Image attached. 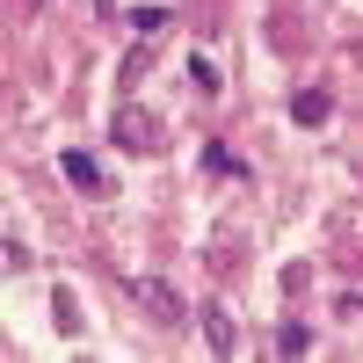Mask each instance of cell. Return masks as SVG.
Masks as SVG:
<instances>
[{
    "label": "cell",
    "instance_id": "cell-1",
    "mask_svg": "<svg viewBox=\"0 0 363 363\" xmlns=\"http://www.w3.org/2000/svg\"><path fill=\"white\" fill-rule=\"evenodd\" d=\"M124 291H131V306H138L145 320H160V327H182V320H189V298H182L167 277H131Z\"/></svg>",
    "mask_w": 363,
    "mask_h": 363
},
{
    "label": "cell",
    "instance_id": "cell-2",
    "mask_svg": "<svg viewBox=\"0 0 363 363\" xmlns=\"http://www.w3.org/2000/svg\"><path fill=\"white\" fill-rule=\"evenodd\" d=\"M109 131H116V145H124V153H160V145H167V131H160L145 109H116Z\"/></svg>",
    "mask_w": 363,
    "mask_h": 363
},
{
    "label": "cell",
    "instance_id": "cell-3",
    "mask_svg": "<svg viewBox=\"0 0 363 363\" xmlns=\"http://www.w3.org/2000/svg\"><path fill=\"white\" fill-rule=\"evenodd\" d=\"M58 174H66L80 196H109V174H102V160H95V153H80V145H73V153H58Z\"/></svg>",
    "mask_w": 363,
    "mask_h": 363
},
{
    "label": "cell",
    "instance_id": "cell-4",
    "mask_svg": "<svg viewBox=\"0 0 363 363\" xmlns=\"http://www.w3.org/2000/svg\"><path fill=\"white\" fill-rule=\"evenodd\" d=\"M196 320H203V349H211V356H240V327H233V313L218 306V298H211Z\"/></svg>",
    "mask_w": 363,
    "mask_h": 363
},
{
    "label": "cell",
    "instance_id": "cell-5",
    "mask_svg": "<svg viewBox=\"0 0 363 363\" xmlns=\"http://www.w3.org/2000/svg\"><path fill=\"white\" fill-rule=\"evenodd\" d=\"M327 116H335V95H327V87H298L291 95V124L298 131H320Z\"/></svg>",
    "mask_w": 363,
    "mask_h": 363
},
{
    "label": "cell",
    "instance_id": "cell-6",
    "mask_svg": "<svg viewBox=\"0 0 363 363\" xmlns=\"http://www.w3.org/2000/svg\"><path fill=\"white\" fill-rule=\"evenodd\" d=\"M306 349H313V335H306L298 320H284V327H277V356H306Z\"/></svg>",
    "mask_w": 363,
    "mask_h": 363
},
{
    "label": "cell",
    "instance_id": "cell-7",
    "mask_svg": "<svg viewBox=\"0 0 363 363\" xmlns=\"http://www.w3.org/2000/svg\"><path fill=\"white\" fill-rule=\"evenodd\" d=\"M203 167H211V174H240V160H233V145H203Z\"/></svg>",
    "mask_w": 363,
    "mask_h": 363
},
{
    "label": "cell",
    "instance_id": "cell-8",
    "mask_svg": "<svg viewBox=\"0 0 363 363\" xmlns=\"http://www.w3.org/2000/svg\"><path fill=\"white\" fill-rule=\"evenodd\" d=\"M189 80H196V95H218V73H211V58H189Z\"/></svg>",
    "mask_w": 363,
    "mask_h": 363
},
{
    "label": "cell",
    "instance_id": "cell-9",
    "mask_svg": "<svg viewBox=\"0 0 363 363\" xmlns=\"http://www.w3.org/2000/svg\"><path fill=\"white\" fill-rule=\"evenodd\" d=\"M284 291H291V298H298V291H313V269H306V262H291V269H284Z\"/></svg>",
    "mask_w": 363,
    "mask_h": 363
},
{
    "label": "cell",
    "instance_id": "cell-10",
    "mask_svg": "<svg viewBox=\"0 0 363 363\" xmlns=\"http://www.w3.org/2000/svg\"><path fill=\"white\" fill-rule=\"evenodd\" d=\"M15 15H37V0H15Z\"/></svg>",
    "mask_w": 363,
    "mask_h": 363
}]
</instances>
